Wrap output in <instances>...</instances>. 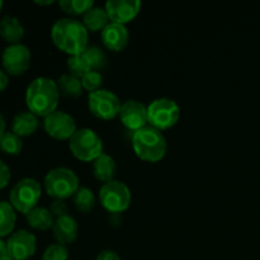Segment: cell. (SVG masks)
I'll return each instance as SVG.
<instances>
[{"label":"cell","mask_w":260,"mask_h":260,"mask_svg":"<svg viewBox=\"0 0 260 260\" xmlns=\"http://www.w3.org/2000/svg\"><path fill=\"white\" fill-rule=\"evenodd\" d=\"M60 90L53 79L38 76L33 79L25 90V103L28 111L37 117H47L57 111Z\"/></svg>","instance_id":"1"},{"label":"cell","mask_w":260,"mask_h":260,"mask_svg":"<svg viewBox=\"0 0 260 260\" xmlns=\"http://www.w3.org/2000/svg\"><path fill=\"white\" fill-rule=\"evenodd\" d=\"M88 32L83 22L75 18H61L51 28L53 43L68 55H80L88 47Z\"/></svg>","instance_id":"2"},{"label":"cell","mask_w":260,"mask_h":260,"mask_svg":"<svg viewBox=\"0 0 260 260\" xmlns=\"http://www.w3.org/2000/svg\"><path fill=\"white\" fill-rule=\"evenodd\" d=\"M132 147L137 156L144 161L157 162L167 154V140L161 131L152 126H146L134 132Z\"/></svg>","instance_id":"3"},{"label":"cell","mask_w":260,"mask_h":260,"mask_svg":"<svg viewBox=\"0 0 260 260\" xmlns=\"http://www.w3.org/2000/svg\"><path fill=\"white\" fill-rule=\"evenodd\" d=\"M79 178L69 168H53L45 177V189L55 200H66L79 189Z\"/></svg>","instance_id":"4"},{"label":"cell","mask_w":260,"mask_h":260,"mask_svg":"<svg viewBox=\"0 0 260 260\" xmlns=\"http://www.w3.org/2000/svg\"><path fill=\"white\" fill-rule=\"evenodd\" d=\"M71 152L81 161H94L103 154V141L91 128H79L69 142Z\"/></svg>","instance_id":"5"},{"label":"cell","mask_w":260,"mask_h":260,"mask_svg":"<svg viewBox=\"0 0 260 260\" xmlns=\"http://www.w3.org/2000/svg\"><path fill=\"white\" fill-rule=\"evenodd\" d=\"M42 188L33 178H23L14 184L10 190L9 202L15 211L28 215L40 202Z\"/></svg>","instance_id":"6"},{"label":"cell","mask_w":260,"mask_h":260,"mask_svg":"<svg viewBox=\"0 0 260 260\" xmlns=\"http://www.w3.org/2000/svg\"><path fill=\"white\" fill-rule=\"evenodd\" d=\"M180 118V108L170 98H157L147 106V119L150 126L159 131L172 128Z\"/></svg>","instance_id":"7"},{"label":"cell","mask_w":260,"mask_h":260,"mask_svg":"<svg viewBox=\"0 0 260 260\" xmlns=\"http://www.w3.org/2000/svg\"><path fill=\"white\" fill-rule=\"evenodd\" d=\"M131 190L119 180L103 183L99 189V201L102 206L111 213H121L131 205Z\"/></svg>","instance_id":"8"},{"label":"cell","mask_w":260,"mask_h":260,"mask_svg":"<svg viewBox=\"0 0 260 260\" xmlns=\"http://www.w3.org/2000/svg\"><path fill=\"white\" fill-rule=\"evenodd\" d=\"M89 111L101 119H113L121 111V101L111 90L99 89L94 93H89L88 96Z\"/></svg>","instance_id":"9"},{"label":"cell","mask_w":260,"mask_h":260,"mask_svg":"<svg viewBox=\"0 0 260 260\" xmlns=\"http://www.w3.org/2000/svg\"><path fill=\"white\" fill-rule=\"evenodd\" d=\"M30 60V50L25 45L22 43H15L5 47L2 56V63L5 73L9 75H22L29 69Z\"/></svg>","instance_id":"10"},{"label":"cell","mask_w":260,"mask_h":260,"mask_svg":"<svg viewBox=\"0 0 260 260\" xmlns=\"http://www.w3.org/2000/svg\"><path fill=\"white\" fill-rule=\"evenodd\" d=\"M43 126L47 135L56 140H70L78 129L74 117L60 109L45 117Z\"/></svg>","instance_id":"11"},{"label":"cell","mask_w":260,"mask_h":260,"mask_svg":"<svg viewBox=\"0 0 260 260\" xmlns=\"http://www.w3.org/2000/svg\"><path fill=\"white\" fill-rule=\"evenodd\" d=\"M37 239L35 234L27 230H18L9 236L7 241L8 256L13 260H27L35 255Z\"/></svg>","instance_id":"12"},{"label":"cell","mask_w":260,"mask_h":260,"mask_svg":"<svg viewBox=\"0 0 260 260\" xmlns=\"http://www.w3.org/2000/svg\"><path fill=\"white\" fill-rule=\"evenodd\" d=\"M119 119L131 131L136 132L144 128L149 123L147 119V107L139 101H126L122 103L121 111H119Z\"/></svg>","instance_id":"13"},{"label":"cell","mask_w":260,"mask_h":260,"mask_svg":"<svg viewBox=\"0 0 260 260\" xmlns=\"http://www.w3.org/2000/svg\"><path fill=\"white\" fill-rule=\"evenodd\" d=\"M141 5L140 0H108L104 8L111 22L126 24L137 17Z\"/></svg>","instance_id":"14"},{"label":"cell","mask_w":260,"mask_h":260,"mask_svg":"<svg viewBox=\"0 0 260 260\" xmlns=\"http://www.w3.org/2000/svg\"><path fill=\"white\" fill-rule=\"evenodd\" d=\"M103 45L111 51H122L128 43L129 33L124 24L111 22L101 33Z\"/></svg>","instance_id":"15"},{"label":"cell","mask_w":260,"mask_h":260,"mask_svg":"<svg viewBox=\"0 0 260 260\" xmlns=\"http://www.w3.org/2000/svg\"><path fill=\"white\" fill-rule=\"evenodd\" d=\"M53 236L57 240L58 244L68 245L71 244L76 239L79 233V226L75 218L70 215H65L62 217H58L53 223Z\"/></svg>","instance_id":"16"},{"label":"cell","mask_w":260,"mask_h":260,"mask_svg":"<svg viewBox=\"0 0 260 260\" xmlns=\"http://www.w3.org/2000/svg\"><path fill=\"white\" fill-rule=\"evenodd\" d=\"M0 36L9 45L20 43L24 37V27L20 20L13 15H5L0 19Z\"/></svg>","instance_id":"17"},{"label":"cell","mask_w":260,"mask_h":260,"mask_svg":"<svg viewBox=\"0 0 260 260\" xmlns=\"http://www.w3.org/2000/svg\"><path fill=\"white\" fill-rule=\"evenodd\" d=\"M38 128V117L32 112H20L12 121V132L19 137H27L35 134Z\"/></svg>","instance_id":"18"},{"label":"cell","mask_w":260,"mask_h":260,"mask_svg":"<svg viewBox=\"0 0 260 260\" xmlns=\"http://www.w3.org/2000/svg\"><path fill=\"white\" fill-rule=\"evenodd\" d=\"M93 173L94 177L103 183H108L114 180L117 173V165L111 155L103 154L93 161Z\"/></svg>","instance_id":"19"},{"label":"cell","mask_w":260,"mask_h":260,"mask_svg":"<svg viewBox=\"0 0 260 260\" xmlns=\"http://www.w3.org/2000/svg\"><path fill=\"white\" fill-rule=\"evenodd\" d=\"M109 23H111V20H109L106 8L95 7L94 5L91 9H89L83 15V24L85 25L86 29L91 30V32L103 30Z\"/></svg>","instance_id":"20"},{"label":"cell","mask_w":260,"mask_h":260,"mask_svg":"<svg viewBox=\"0 0 260 260\" xmlns=\"http://www.w3.org/2000/svg\"><path fill=\"white\" fill-rule=\"evenodd\" d=\"M25 217H27V222L29 223L30 228L40 231H45L53 228V223L56 220L48 208L38 207V206L33 208L28 215H25Z\"/></svg>","instance_id":"21"},{"label":"cell","mask_w":260,"mask_h":260,"mask_svg":"<svg viewBox=\"0 0 260 260\" xmlns=\"http://www.w3.org/2000/svg\"><path fill=\"white\" fill-rule=\"evenodd\" d=\"M58 86L60 94L63 96H70V98H78L83 93V84L81 79L65 73L56 80Z\"/></svg>","instance_id":"22"},{"label":"cell","mask_w":260,"mask_h":260,"mask_svg":"<svg viewBox=\"0 0 260 260\" xmlns=\"http://www.w3.org/2000/svg\"><path fill=\"white\" fill-rule=\"evenodd\" d=\"M17 222L14 207L7 201H0V238L12 235Z\"/></svg>","instance_id":"23"},{"label":"cell","mask_w":260,"mask_h":260,"mask_svg":"<svg viewBox=\"0 0 260 260\" xmlns=\"http://www.w3.org/2000/svg\"><path fill=\"white\" fill-rule=\"evenodd\" d=\"M80 55L83 56L90 71H99L107 63L106 53L98 46H88Z\"/></svg>","instance_id":"24"},{"label":"cell","mask_w":260,"mask_h":260,"mask_svg":"<svg viewBox=\"0 0 260 260\" xmlns=\"http://www.w3.org/2000/svg\"><path fill=\"white\" fill-rule=\"evenodd\" d=\"M74 205L76 210L83 213L93 210L95 206V197H94L93 190L89 189L88 187H79V189L74 194Z\"/></svg>","instance_id":"25"},{"label":"cell","mask_w":260,"mask_h":260,"mask_svg":"<svg viewBox=\"0 0 260 260\" xmlns=\"http://www.w3.org/2000/svg\"><path fill=\"white\" fill-rule=\"evenodd\" d=\"M58 5L66 14L84 15L94 7V2L93 0H60Z\"/></svg>","instance_id":"26"},{"label":"cell","mask_w":260,"mask_h":260,"mask_svg":"<svg viewBox=\"0 0 260 260\" xmlns=\"http://www.w3.org/2000/svg\"><path fill=\"white\" fill-rule=\"evenodd\" d=\"M23 149V141L22 137L17 136L15 134L10 132H5L2 137H0V150L8 155H19Z\"/></svg>","instance_id":"27"},{"label":"cell","mask_w":260,"mask_h":260,"mask_svg":"<svg viewBox=\"0 0 260 260\" xmlns=\"http://www.w3.org/2000/svg\"><path fill=\"white\" fill-rule=\"evenodd\" d=\"M66 65H68L69 74L76 76V78L81 79L86 73H89V71H90V69L88 68L85 60H84L83 56L81 55L69 56Z\"/></svg>","instance_id":"28"},{"label":"cell","mask_w":260,"mask_h":260,"mask_svg":"<svg viewBox=\"0 0 260 260\" xmlns=\"http://www.w3.org/2000/svg\"><path fill=\"white\" fill-rule=\"evenodd\" d=\"M81 84L85 90H88L89 93H94L101 89L103 84V76L99 71H89L81 78Z\"/></svg>","instance_id":"29"},{"label":"cell","mask_w":260,"mask_h":260,"mask_svg":"<svg viewBox=\"0 0 260 260\" xmlns=\"http://www.w3.org/2000/svg\"><path fill=\"white\" fill-rule=\"evenodd\" d=\"M69 250L62 244H52L47 246L42 255V260H68Z\"/></svg>","instance_id":"30"},{"label":"cell","mask_w":260,"mask_h":260,"mask_svg":"<svg viewBox=\"0 0 260 260\" xmlns=\"http://www.w3.org/2000/svg\"><path fill=\"white\" fill-rule=\"evenodd\" d=\"M68 205H66V202L63 200H55L51 203L50 211L55 218L62 217V216L68 215Z\"/></svg>","instance_id":"31"},{"label":"cell","mask_w":260,"mask_h":260,"mask_svg":"<svg viewBox=\"0 0 260 260\" xmlns=\"http://www.w3.org/2000/svg\"><path fill=\"white\" fill-rule=\"evenodd\" d=\"M10 169L3 160H0V190L7 187L10 182Z\"/></svg>","instance_id":"32"},{"label":"cell","mask_w":260,"mask_h":260,"mask_svg":"<svg viewBox=\"0 0 260 260\" xmlns=\"http://www.w3.org/2000/svg\"><path fill=\"white\" fill-rule=\"evenodd\" d=\"M95 260H121L119 255L113 250H103L96 255Z\"/></svg>","instance_id":"33"},{"label":"cell","mask_w":260,"mask_h":260,"mask_svg":"<svg viewBox=\"0 0 260 260\" xmlns=\"http://www.w3.org/2000/svg\"><path fill=\"white\" fill-rule=\"evenodd\" d=\"M8 84H9V78H8V74L5 73V71L0 70V93L7 89Z\"/></svg>","instance_id":"34"},{"label":"cell","mask_w":260,"mask_h":260,"mask_svg":"<svg viewBox=\"0 0 260 260\" xmlns=\"http://www.w3.org/2000/svg\"><path fill=\"white\" fill-rule=\"evenodd\" d=\"M8 255V250H7V241L3 240L0 238V259L4 258V256Z\"/></svg>","instance_id":"35"},{"label":"cell","mask_w":260,"mask_h":260,"mask_svg":"<svg viewBox=\"0 0 260 260\" xmlns=\"http://www.w3.org/2000/svg\"><path fill=\"white\" fill-rule=\"evenodd\" d=\"M5 126H7V123H5V118L4 116L2 114V112H0V137L3 136V135L5 134Z\"/></svg>","instance_id":"36"},{"label":"cell","mask_w":260,"mask_h":260,"mask_svg":"<svg viewBox=\"0 0 260 260\" xmlns=\"http://www.w3.org/2000/svg\"><path fill=\"white\" fill-rule=\"evenodd\" d=\"M35 3L37 5H51L53 4V0H35Z\"/></svg>","instance_id":"37"},{"label":"cell","mask_w":260,"mask_h":260,"mask_svg":"<svg viewBox=\"0 0 260 260\" xmlns=\"http://www.w3.org/2000/svg\"><path fill=\"white\" fill-rule=\"evenodd\" d=\"M0 260H13L12 258H10V256H4V258H2V259H0Z\"/></svg>","instance_id":"38"},{"label":"cell","mask_w":260,"mask_h":260,"mask_svg":"<svg viewBox=\"0 0 260 260\" xmlns=\"http://www.w3.org/2000/svg\"><path fill=\"white\" fill-rule=\"evenodd\" d=\"M3 5H4V3H3L2 0H0V12H2V9H3Z\"/></svg>","instance_id":"39"}]
</instances>
